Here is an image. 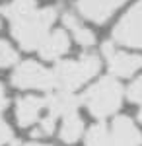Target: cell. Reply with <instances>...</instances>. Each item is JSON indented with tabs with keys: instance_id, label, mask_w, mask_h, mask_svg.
<instances>
[{
	"instance_id": "cell-7",
	"label": "cell",
	"mask_w": 142,
	"mask_h": 146,
	"mask_svg": "<svg viewBox=\"0 0 142 146\" xmlns=\"http://www.w3.org/2000/svg\"><path fill=\"white\" fill-rule=\"evenodd\" d=\"M125 2L127 0H78L76 6L84 18H88V20H92L96 23H103L105 20H109L113 16L115 10H119Z\"/></svg>"
},
{
	"instance_id": "cell-2",
	"label": "cell",
	"mask_w": 142,
	"mask_h": 146,
	"mask_svg": "<svg viewBox=\"0 0 142 146\" xmlns=\"http://www.w3.org/2000/svg\"><path fill=\"white\" fill-rule=\"evenodd\" d=\"M121 101H123V88H121L119 82L115 78H111V76L101 78L82 98V103L88 107V111L98 119L113 115L121 107Z\"/></svg>"
},
{
	"instance_id": "cell-10",
	"label": "cell",
	"mask_w": 142,
	"mask_h": 146,
	"mask_svg": "<svg viewBox=\"0 0 142 146\" xmlns=\"http://www.w3.org/2000/svg\"><path fill=\"white\" fill-rule=\"evenodd\" d=\"M68 47H70L68 35H66L62 29H56V31L47 33V37L41 41V45L37 47V49H39V53H41L43 58L55 60V58H58L60 55H64L66 51H68Z\"/></svg>"
},
{
	"instance_id": "cell-3",
	"label": "cell",
	"mask_w": 142,
	"mask_h": 146,
	"mask_svg": "<svg viewBox=\"0 0 142 146\" xmlns=\"http://www.w3.org/2000/svg\"><path fill=\"white\" fill-rule=\"evenodd\" d=\"M99 66H101V62L96 55H84L78 60L58 62L53 70L55 88L64 92L76 90V88H80L82 84H86L88 80H92L98 74Z\"/></svg>"
},
{
	"instance_id": "cell-11",
	"label": "cell",
	"mask_w": 142,
	"mask_h": 146,
	"mask_svg": "<svg viewBox=\"0 0 142 146\" xmlns=\"http://www.w3.org/2000/svg\"><path fill=\"white\" fill-rule=\"evenodd\" d=\"M78 105H80V100L76 96H72V92L56 90L53 96L47 98V109L55 117H64L68 113L76 111Z\"/></svg>"
},
{
	"instance_id": "cell-18",
	"label": "cell",
	"mask_w": 142,
	"mask_h": 146,
	"mask_svg": "<svg viewBox=\"0 0 142 146\" xmlns=\"http://www.w3.org/2000/svg\"><path fill=\"white\" fill-rule=\"evenodd\" d=\"M25 146H45V144H25Z\"/></svg>"
},
{
	"instance_id": "cell-12",
	"label": "cell",
	"mask_w": 142,
	"mask_h": 146,
	"mask_svg": "<svg viewBox=\"0 0 142 146\" xmlns=\"http://www.w3.org/2000/svg\"><path fill=\"white\" fill-rule=\"evenodd\" d=\"M82 133H84V121L76 115V111L64 115L62 127H60V140L72 144V142H76L82 136Z\"/></svg>"
},
{
	"instance_id": "cell-13",
	"label": "cell",
	"mask_w": 142,
	"mask_h": 146,
	"mask_svg": "<svg viewBox=\"0 0 142 146\" xmlns=\"http://www.w3.org/2000/svg\"><path fill=\"white\" fill-rule=\"evenodd\" d=\"M62 20H64V25L70 29V31H72L74 39H76L82 47H90V45H94V43H96L94 33H92L88 27H84V25L78 22L72 14H64V18H62Z\"/></svg>"
},
{
	"instance_id": "cell-16",
	"label": "cell",
	"mask_w": 142,
	"mask_h": 146,
	"mask_svg": "<svg viewBox=\"0 0 142 146\" xmlns=\"http://www.w3.org/2000/svg\"><path fill=\"white\" fill-rule=\"evenodd\" d=\"M129 100L132 103H138L140 105V111H138V119H140L142 123V76L134 84H131V88H129Z\"/></svg>"
},
{
	"instance_id": "cell-4",
	"label": "cell",
	"mask_w": 142,
	"mask_h": 146,
	"mask_svg": "<svg viewBox=\"0 0 142 146\" xmlns=\"http://www.w3.org/2000/svg\"><path fill=\"white\" fill-rule=\"evenodd\" d=\"M12 84L16 88H33V90H53L55 88V76L41 64L27 60L22 62L12 74Z\"/></svg>"
},
{
	"instance_id": "cell-8",
	"label": "cell",
	"mask_w": 142,
	"mask_h": 146,
	"mask_svg": "<svg viewBox=\"0 0 142 146\" xmlns=\"http://www.w3.org/2000/svg\"><path fill=\"white\" fill-rule=\"evenodd\" d=\"M111 144L113 146H140L142 135L129 117H117L111 125Z\"/></svg>"
},
{
	"instance_id": "cell-1",
	"label": "cell",
	"mask_w": 142,
	"mask_h": 146,
	"mask_svg": "<svg viewBox=\"0 0 142 146\" xmlns=\"http://www.w3.org/2000/svg\"><path fill=\"white\" fill-rule=\"evenodd\" d=\"M56 18V10L55 8H43V10H31L25 16H20V18H14L12 22V33L18 39V43L31 51V49H37L41 45L51 25Z\"/></svg>"
},
{
	"instance_id": "cell-5",
	"label": "cell",
	"mask_w": 142,
	"mask_h": 146,
	"mask_svg": "<svg viewBox=\"0 0 142 146\" xmlns=\"http://www.w3.org/2000/svg\"><path fill=\"white\" fill-rule=\"evenodd\" d=\"M113 37L121 45L140 47L142 49V0H138L121 18L117 27L113 29Z\"/></svg>"
},
{
	"instance_id": "cell-14",
	"label": "cell",
	"mask_w": 142,
	"mask_h": 146,
	"mask_svg": "<svg viewBox=\"0 0 142 146\" xmlns=\"http://www.w3.org/2000/svg\"><path fill=\"white\" fill-rule=\"evenodd\" d=\"M31 10H35V0H12L4 8V14H6L8 20H14V18L29 14Z\"/></svg>"
},
{
	"instance_id": "cell-9",
	"label": "cell",
	"mask_w": 142,
	"mask_h": 146,
	"mask_svg": "<svg viewBox=\"0 0 142 146\" xmlns=\"http://www.w3.org/2000/svg\"><path fill=\"white\" fill-rule=\"evenodd\" d=\"M47 109V98H37V96H25L18 101L16 105V119L20 127H31L37 119L39 113Z\"/></svg>"
},
{
	"instance_id": "cell-17",
	"label": "cell",
	"mask_w": 142,
	"mask_h": 146,
	"mask_svg": "<svg viewBox=\"0 0 142 146\" xmlns=\"http://www.w3.org/2000/svg\"><path fill=\"white\" fill-rule=\"evenodd\" d=\"M6 105H8V100H6V92H4V88L0 86V111H4V109H6Z\"/></svg>"
},
{
	"instance_id": "cell-15",
	"label": "cell",
	"mask_w": 142,
	"mask_h": 146,
	"mask_svg": "<svg viewBox=\"0 0 142 146\" xmlns=\"http://www.w3.org/2000/svg\"><path fill=\"white\" fill-rule=\"evenodd\" d=\"M16 62H18V53H16V49H14L8 41L0 39V68L14 66Z\"/></svg>"
},
{
	"instance_id": "cell-6",
	"label": "cell",
	"mask_w": 142,
	"mask_h": 146,
	"mask_svg": "<svg viewBox=\"0 0 142 146\" xmlns=\"http://www.w3.org/2000/svg\"><path fill=\"white\" fill-rule=\"evenodd\" d=\"M103 55L107 58L109 70L115 76H119V78H129L136 70L142 68V56L140 55L117 51L111 43H105V45H103Z\"/></svg>"
}]
</instances>
